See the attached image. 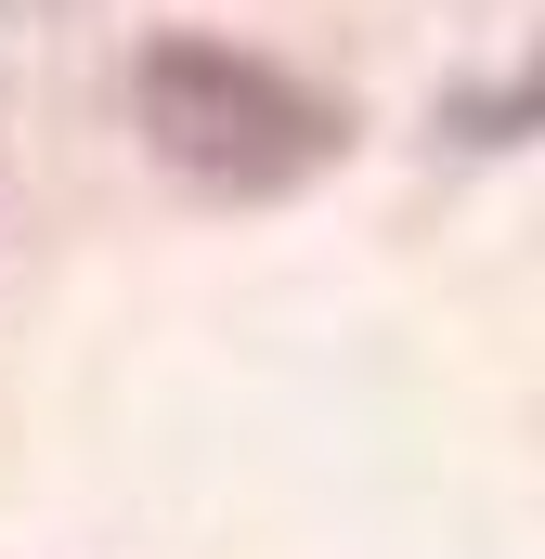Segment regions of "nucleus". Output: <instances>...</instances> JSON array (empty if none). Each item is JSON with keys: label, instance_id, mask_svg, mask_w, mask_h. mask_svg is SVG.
I'll use <instances>...</instances> for the list:
<instances>
[{"label": "nucleus", "instance_id": "1", "mask_svg": "<svg viewBox=\"0 0 545 559\" xmlns=\"http://www.w3.org/2000/svg\"><path fill=\"white\" fill-rule=\"evenodd\" d=\"M143 118H156V143H169L195 182H234V195H286V182L325 169V143H338V118H325L286 66L208 52V39H169V52L143 66Z\"/></svg>", "mask_w": 545, "mask_h": 559}]
</instances>
